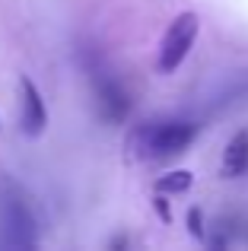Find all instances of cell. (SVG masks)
Listing matches in <instances>:
<instances>
[{"instance_id":"9c48e42d","label":"cell","mask_w":248,"mask_h":251,"mask_svg":"<svg viewBox=\"0 0 248 251\" xmlns=\"http://www.w3.org/2000/svg\"><path fill=\"white\" fill-rule=\"evenodd\" d=\"M156 210H159V216L162 220H172V213H169V203H166V194H156Z\"/></svg>"},{"instance_id":"8992f818","label":"cell","mask_w":248,"mask_h":251,"mask_svg":"<svg viewBox=\"0 0 248 251\" xmlns=\"http://www.w3.org/2000/svg\"><path fill=\"white\" fill-rule=\"evenodd\" d=\"M248 172V130H239L223 150V162H220V175L223 178H239Z\"/></svg>"},{"instance_id":"277c9868","label":"cell","mask_w":248,"mask_h":251,"mask_svg":"<svg viewBox=\"0 0 248 251\" xmlns=\"http://www.w3.org/2000/svg\"><path fill=\"white\" fill-rule=\"evenodd\" d=\"M48 124V111H45V102H42V92L38 86L23 76L19 80V127H23L25 137H38Z\"/></svg>"},{"instance_id":"3957f363","label":"cell","mask_w":248,"mask_h":251,"mask_svg":"<svg viewBox=\"0 0 248 251\" xmlns=\"http://www.w3.org/2000/svg\"><path fill=\"white\" fill-rule=\"evenodd\" d=\"M198 29H200V19H198V13H191V10L178 13V16L169 23L166 35H162V45H159V61H156L159 74H175V70L185 64L194 38H198Z\"/></svg>"},{"instance_id":"6da1fadb","label":"cell","mask_w":248,"mask_h":251,"mask_svg":"<svg viewBox=\"0 0 248 251\" xmlns=\"http://www.w3.org/2000/svg\"><path fill=\"white\" fill-rule=\"evenodd\" d=\"M194 137H198V124L185 121V118L143 121L127 134V153L130 159H140V162L169 159V156L185 153Z\"/></svg>"},{"instance_id":"52a82bcc","label":"cell","mask_w":248,"mask_h":251,"mask_svg":"<svg viewBox=\"0 0 248 251\" xmlns=\"http://www.w3.org/2000/svg\"><path fill=\"white\" fill-rule=\"evenodd\" d=\"M191 184H194L191 172L188 169H175V172H169V175H162L159 181H156V194H185Z\"/></svg>"},{"instance_id":"7a4b0ae2","label":"cell","mask_w":248,"mask_h":251,"mask_svg":"<svg viewBox=\"0 0 248 251\" xmlns=\"http://www.w3.org/2000/svg\"><path fill=\"white\" fill-rule=\"evenodd\" d=\"M38 242V220L25 194L13 181H0V245L32 248Z\"/></svg>"},{"instance_id":"5b68a950","label":"cell","mask_w":248,"mask_h":251,"mask_svg":"<svg viewBox=\"0 0 248 251\" xmlns=\"http://www.w3.org/2000/svg\"><path fill=\"white\" fill-rule=\"evenodd\" d=\"M96 105H99V115L112 124H121L130 115V96L121 89V83L115 80H99L96 83Z\"/></svg>"},{"instance_id":"ba28073f","label":"cell","mask_w":248,"mask_h":251,"mask_svg":"<svg viewBox=\"0 0 248 251\" xmlns=\"http://www.w3.org/2000/svg\"><path fill=\"white\" fill-rule=\"evenodd\" d=\"M188 232H191L194 239H200V242H204V213H200L198 207H194L191 213H188Z\"/></svg>"}]
</instances>
